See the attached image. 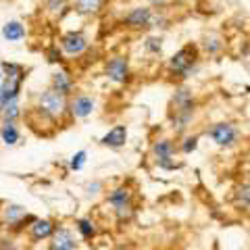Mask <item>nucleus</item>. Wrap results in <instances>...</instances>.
<instances>
[{
	"label": "nucleus",
	"instance_id": "4468645a",
	"mask_svg": "<svg viewBox=\"0 0 250 250\" xmlns=\"http://www.w3.org/2000/svg\"><path fill=\"white\" fill-rule=\"evenodd\" d=\"M31 233H34L36 240H42V238H48L52 233V225L50 221H36L31 225Z\"/></svg>",
	"mask_w": 250,
	"mask_h": 250
},
{
	"label": "nucleus",
	"instance_id": "20e7f679",
	"mask_svg": "<svg viewBox=\"0 0 250 250\" xmlns=\"http://www.w3.org/2000/svg\"><path fill=\"white\" fill-rule=\"evenodd\" d=\"M106 73L113 82H125V77H127V61L121 57H115L106 65Z\"/></svg>",
	"mask_w": 250,
	"mask_h": 250
},
{
	"label": "nucleus",
	"instance_id": "412c9836",
	"mask_svg": "<svg viewBox=\"0 0 250 250\" xmlns=\"http://www.w3.org/2000/svg\"><path fill=\"white\" fill-rule=\"evenodd\" d=\"M205 48H207L210 54H215L219 48H221V40H219L217 36H210V42H208V40L205 42Z\"/></svg>",
	"mask_w": 250,
	"mask_h": 250
},
{
	"label": "nucleus",
	"instance_id": "1a4fd4ad",
	"mask_svg": "<svg viewBox=\"0 0 250 250\" xmlns=\"http://www.w3.org/2000/svg\"><path fill=\"white\" fill-rule=\"evenodd\" d=\"M54 250H73L75 248V240L67 229H59L54 233V242H52Z\"/></svg>",
	"mask_w": 250,
	"mask_h": 250
},
{
	"label": "nucleus",
	"instance_id": "a878e982",
	"mask_svg": "<svg viewBox=\"0 0 250 250\" xmlns=\"http://www.w3.org/2000/svg\"><path fill=\"white\" fill-rule=\"evenodd\" d=\"M152 4H161V2H165V0H150Z\"/></svg>",
	"mask_w": 250,
	"mask_h": 250
},
{
	"label": "nucleus",
	"instance_id": "f03ea898",
	"mask_svg": "<svg viewBox=\"0 0 250 250\" xmlns=\"http://www.w3.org/2000/svg\"><path fill=\"white\" fill-rule=\"evenodd\" d=\"M194 62H196V48H194L192 44H188V46H184L182 50H177L173 57H171L169 67L173 69L175 73H188Z\"/></svg>",
	"mask_w": 250,
	"mask_h": 250
},
{
	"label": "nucleus",
	"instance_id": "f3484780",
	"mask_svg": "<svg viewBox=\"0 0 250 250\" xmlns=\"http://www.w3.org/2000/svg\"><path fill=\"white\" fill-rule=\"evenodd\" d=\"M2 138H4V142L6 144H15L19 140V131L17 127H15L13 123H6L4 127H2Z\"/></svg>",
	"mask_w": 250,
	"mask_h": 250
},
{
	"label": "nucleus",
	"instance_id": "9d476101",
	"mask_svg": "<svg viewBox=\"0 0 250 250\" xmlns=\"http://www.w3.org/2000/svg\"><path fill=\"white\" fill-rule=\"evenodd\" d=\"M2 36L9 42H17V40H21V38L25 36V29H23V25L19 21H11V23H6V25L2 27Z\"/></svg>",
	"mask_w": 250,
	"mask_h": 250
},
{
	"label": "nucleus",
	"instance_id": "4be33fe9",
	"mask_svg": "<svg viewBox=\"0 0 250 250\" xmlns=\"http://www.w3.org/2000/svg\"><path fill=\"white\" fill-rule=\"evenodd\" d=\"M83 163H85V152L82 150V152H77V154L73 156V161H71V169L80 171V169L83 167Z\"/></svg>",
	"mask_w": 250,
	"mask_h": 250
},
{
	"label": "nucleus",
	"instance_id": "a211bd4d",
	"mask_svg": "<svg viewBox=\"0 0 250 250\" xmlns=\"http://www.w3.org/2000/svg\"><path fill=\"white\" fill-rule=\"evenodd\" d=\"M75 4H77V9H80L82 13H92V11L98 9L100 0H75Z\"/></svg>",
	"mask_w": 250,
	"mask_h": 250
},
{
	"label": "nucleus",
	"instance_id": "bb28decb",
	"mask_svg": "<svg viewBox=\"0 0 250 250\" xmlns=\"http://www.w3.org/2000/svg\"><path fill=\"white\" fill-rule=\"evenodd\" d=\"M0 82H2V73H0Z\"/></svg>",
	"mask_w": 250,
	"mask_h": 250
},
{
	"label": "nucleus",
	"instance_id": "0eeeda50",
	"mask_svg": "<svg viewBox=\"0 0 250 250\" xmlns=\"http://www.w3.org/2000/svg\"><path fill=\"white\" fill-rule=\"evenodd\" d=\"M150 19H152V13L150 9H134L127 15V23L131 27H144V25H150Z\"/></svg>",
	"mask_w": 250,
	"mask_h": 250
},
{
	"label": "nucleus",
	"instance_id": "aec40b11",
	"mask_svg": "<svg viewBox=\"0 0 250 250\" xmlns=\"http://www.w3.org/2000/svg\"><path fill=\"white\" fill-rule=\"evenodd\" d=\"M196 146H198V138H186L184 144H182V150L186 154H190V152L196 150Z\"/></svg>",
	"mask_w": 250,
	"mask_h": 250
},
{
	"label": "nucleus",
	"instance_id": "2eb2a0df",
	"mask_svg": "<svg viewBox=\"0 0 250 250\" xmlns=\"http://www.w3.org/2000/svg\"><path fill=\"white\" fill-rule=\"evenodd\" d=\"M127 198H129V192L127 190H123V188H119V190H115L111 194V205H115L117 208H121V207H127Z\"/></svg>",
	"mask_w": 250,
	"mask_h": 250
},
{
	"label": "nucleus",
	"instance_id": "5701e85b",
	"mask_svg": "<svg viewBox=\"0 0 250 250\" xmlns=\"http://www.w3.org/2000/svg\"><path fill=\"white\" fill-rule=\"evenodd\" d=\"M80 231L83 233L85 238H90L92 233H94V228H92V223H90V221H85V219H82V221H80Z\"/></svg>",
	"mask_w": 250,
	"mask_h": 250
},
{
	"label": "nucleus",
	"instance_id": "7ed1b4c3",
	"mask_svg": "<svg viewBox=\"0 0 250 250\" xmlns=\"http://www.w3.org/2000/svg\"><path fill=\"white\" fill-rule=\"evenodd\" d=\"M40 106H42L44 113H48L52 117L54 115H61L62 108H65V96H62L61 92H57V90H48V92L42 94Z\"/></svg>",
	"mask_w": 250,
	"mask_h": 250
},
{
	"label": "nucleus",
	"instance_id": "f8f14e48",
	"mask_svg": "<svg viewBox=\"0 0 250 250\" xmlns=\"http://www.w3.org/2000/svg\"><path fill=\"white\" fill-rule=\"evenodd\" d=\"M92 111H94V103H92V98H88V96H80L73 103V113L77 117H88Z\"/></svg>",
	"mask_w": 250,
	"mask_h": 250
},
{
	"label": "nucleus",
	"instance_id": "cd10ccee",
	"mask_svg": "<svg viewBox=\"0 0 250 250\" xmlns=\"http://www.w3.org/2000/svg\"><path fill=\"white\" fill-rule=\"evenodd\" d=\"M4 250H15V248H4Z\"/></svg>",
	"mask_w": 250,
	"mask_h": 250
},
{
	"label": "nucleus",
	"instance_id": "b1692460",
	"mask_svg": "<svg viewBox=\"0 0 250 250\" xmlns=\"http://www.w3.org/2000/svg\"><path fill=\"white\" fill-rule=\"evenodd\" d=\"M146 48H148V50L159 52V50H161V40H156V38H150V40L146 42Z\"/></svg>",
	"mask_w": 250,
	"mask_h": 250
},
{
	"label": "nucleus",
	"instance_id": "6ab92c4d",
	"mask_svg": "<svg viewBox=\"0 0 250 250\" xmlns=\"http://www.w3.org/2000/svg\"><path fill=\"white\" fill-rule=\"evenodd\" d=\"M17 115H19V106H17V98H15V100H11V103L4 106V119H6V123H13V119Z\"/></svg>",
	"mask_w": 250,
	"mask_h": 250
},
{
	"label": "nucleus",
	"instance_id": "9b49d317",
	"mask_svg": "<svg viewBox=\"0 0 250 250\" xmlns=\"http://www.w3.org/2000/svg\"><path fill=\"white\" fill-rule=\"evenodd\" d=\"M236 205L240 207V208H250V184L248 182H244V184H240L238 188H236Z\"/></svg>",
	"mask_w": 250,
	"mask_h": 250
},
{
	"label": "nucleus",
	"instance_id": "6e6552de",
	"mask_svg": "<svg viewBox=\"0 0 250 250\" xmlns=\"http://www.w3.org/2000/svg\"><path fill=\"white\" fill-rule=\"evenodd\" d=\"M17 92H19V77L17 75H11V80L4 83L2 94H0V104L6 106L11 100L17 98Z\"/></svg>",
	"mask_w": 250,
	"mask_h": 250
},
{
	"label": "nucleus",
	"instance_id": "393cba45",
	"mask_svg": "<svg viewBox=\"0 0 250 250\" xmlns=\"http://www.w3.org/2000/svg\"><path fill=\"white\" fill-rule=\"evenodd\" d=\"M21 215H23V208L21 207H11L9 210H6V217H9V219H17Z\"/></svg>",
	"mask_w": 250,
	"mask_h": 250
},
{
	"label": "nucleus",
	"instance_id": "dca6fc26",
	"mask_svg": "<svg viewBox=\"0 0 250 250\" xmlns=\"http://www.w3.org/2000/svg\"><path fill=\"white\" fill-rule=\"evenodd\" d=\"M52 82H54V88H57V92H61V94H67L69 88H71V83H69L65 73H54Z\"/></svg>",
	"mask_w": 250,
	"mask_h": 250
},
{
	"label": "nucleus",
	"instance_id": "423d86ee",
	"mask_svg": "<svg viewBox=\"0 0 250 250\" xmlns=\"http://www.w3.org/2000/svg\"><path fill=\"white\" fill-rule=\"evenodd\" d=\"M125 140H127V129H125V125H115V127L103 138V144L119 148V146L125 144Z\"/></svg>",
	"mask_w": 250,
	"mask_h": 250
},
{
	"label": "nucleus",
	"instance_id": "f257e3e1",
	"mask_svg": "<svg viewBox=\"0 0 250 250\" xmlns=\"http://www.w3.org/2000/svg\"><path fill=\"white\" fill-rule=\"evenodd\" d=\"M208 136H210V140H213L217 146H221V148H231V146L238 144V140H240V129H238L236 123L223 121V123L213 125V127L208 129Z\"/></svg>",
	"mask_w": 250,
	"mask_h": 250
},
{
	"label": "nucleus",
	"instance_id": "39448f33",
	"mask_svg": "<svg viewBox=\"0 0 250 250\" xmlns=\"http://www.w3.org/2000/svg\"><path fill=\"white\" fill-rule=\"evenodd\" d=\"M85 38L82 34H75V31H71V34H67L65 38H62V48H65V52L69 54H80L83 48H85Z\"/></svg>",
	"mask_w": 250,
	"mask_h": 250
},
{
	"label": "nucleus",
	"instance_id": "ddd939ff",
	"mask_svg": "<svg viewBox=\"0 0 250 250\" xmlns=\"http://www.w3.org/2000/svg\"><path fill=\"white\" fill-rule=\"evenodd\" d=\"M154 154L159 156V161L171 159V156H173V144H171V140H161V142H156L154 144Z\"/></svg>",
	"mask_w": 250,
	"mask_h": 250
}]
</instances>
